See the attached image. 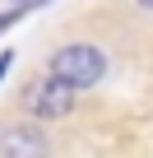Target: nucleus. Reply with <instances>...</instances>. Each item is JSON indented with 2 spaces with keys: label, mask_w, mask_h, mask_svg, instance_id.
<instances>
[{
  "label": "nucleus",
  "mask_w": 153,
  "mask_h": 158,
  "mask_svg": "<svg viewBox=\"0 0 153 158\" xmlns=\"http://www.w3.org/2000/svg\"><path fill=\"white\" fill-rule=\"evenodd\" d=\"M56 79H65V84L74 89H93L107 79V51L93 47V42H65L51 51V65H46Z\"/></svg>",
  "instance_id": "nucleus-1"
},
{
  "label": "nucleus",
  "mask_w": 153,
  "mask_h": 158,
  "mask_svg": "<svg viewBox=\"0 0 153 158\" xmlns=\"http://www.w3.org/2000/svg\"><path fill=\"white\" fill-rule=\"evenodd\" d=\"M74 102H79V89L65 84V79H56L51 70L37 74L33 84L23 89V112H28L33 121H60V116L74 112Z\"/></svg>",
  "instance_id": "nucleus-2"
},
{
  "label": "nucleus",
  "mask_w": 153,
  "mask_h": 158,
  "mask_svg": "<svg viewBox=\"0 0 153 158\" xmlns=\"http://www.w3.org/2000/svg\"><path fill=\"white\" fill-rule=\"evenodd\" d=\"M0 158H51V139L37 121L0 126Z\"/></svg>",
  "instance_id": "nucleus-3"
},
{
  "label": "nucleus",
  "mask_w": 153,
  "mask_h": 158,
  "mask_svg": "<svg viewBox=\"0 0 153 158\" xmlns=\"http://www.w3.org/2000/svg\"><path fill=\"white\" fill-rule=\"evenodd\" d=\"M19 19H23V5H10V10H0V33H10Z\"/></svg>",
  "instance_id": "nucleus-4"
},
{
  "label": "nucleus",
  "mask_w": 153,
  "mask_h": 158,
  "mask_svg": "<svg viewBox=\"0 0 153 158\" xmlns=\"http://www.w3.org/2000/svg\"><path fill=\"white\" fill-rule=\"evenodd\" d=\"M10 60H14V51L5 47V51H0V79H5V70H10Z\"/></svg>",
  "instance_id": "nucleus-5"
},
{
  "label": "nucleus",
  "mask_w": 153,
  "mask_h": 158,
  "mask_svg": "<svg viewBox=\"0 0 153 158\" xmlns=\"http://www.w3.org/2000/svg\"><path fill=\"white\" fill-rule=\"evenodd\" d=\"M139 5H144V10H153V0H139Z\"/></svg>",
  "instance_id": "nucleus-6"
}]
</instances>
